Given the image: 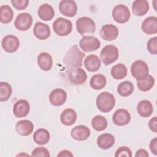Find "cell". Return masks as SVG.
<instances>
[{"label":"cell","instance_id":"cell-1","mask_svg":"<svg viewBox=\"0 0 157 157\" xmlns=\"http://www.w3.org/2000/svg\"><path fill=\"white\" fill-rule=\"evenodd\" d=\"M85 56V54L80 50L78 46L74 45L66 52L63 62L69 69L74 67H79L82 66V61Z\"/></svg>","mask_w":157,"mask_h":157},{"label":"cell","instance_id":"cell-2","mask_svg":"<svg viewBox=\"0 0 157 157\" xmlns=\"http://www.w3.org/2000/svg\"><path fill=\"white\" fill-rule=\"evenodd\" d=\"M115 99L114 96L109 92L100 93L96 98V106L102 112H109L114 107Z\"/></svg>","mask_w":157,"mask_h":157},{"label":"cell","instance_id":"cell-3","mask_svg":"<svg viewBox=\"0 0 157 157\" xmlns=\"http://www.w3.org/2000/svg\"><path fill=\"white\" fill-rule=\"evenodd\" d=\"M76 28L78 33L82 36H85L94 33L96 29V25L94 21L91 18L83 17L77 20Z\"/></svg>","mask_w":157,"mask_h":157},{"label":"cell","instance_id":"cell-4","mask_svg":"<svg viewBox=\"0 0 157 157\" xmlns=\"http://www.w3.org/2000/svg\"><path fill=\"white\" fill-rule=\"evenodd\" d=\"M54 32L59 36L69 35L72 29V22L66 18L59 17L56 18L53 23Z\"/></svg>","mask_w":157,"mask_h":157},{"label":"cell","instance_id":"cell-5","mask_svg":"<svg viewBox=\"0 0 157 157\" xmlns=\"http://www.w3.org/2000/svg\"><path fill=\"white\" fill-rule=\"evenodd\" d=\"M119 56L118 50L115 45L105 46L100 53V58L105 65H109L115 62Z\"/></svg>","mask_w":157,"mask_h":157},{"label":"cell","instance_id":"cell-6","mask_svg":"<svg viewBox=\"0 0 157 157\" xmlns=\"http://www.w3.org/2000/svg\"><path fill=\"white\" fill-rule=\"evenodd\" d=\"M131 73L137 80H143L148 75L149 68L145 61L137 60L131 66Z\"/></svg>","mask_w":157,"mask_h":157},{"label":"cell","instance_id":"cell-7","mask_svg":"<svg viewBox=\"0 0 157 157\" xmlns=\"http://www.w3.org/2000/svg\"><path fill=\"white\" fill-rule=\"evenodd\" d=\"M112 15L113 20L116 22L119 23H124L129 20L131 13L126 6L118 4L113 9Z\"/></svg>","mask_w":157,"mask_h":157},{"label":"cell","instance_id":"cell-8","mask_svg":"<svg viewBox=\"0 0 157 157\" xmlns=\"http://www.w3.org/2000/svg\"><path fill=\"white\" fill-rule=\"evenodd\" d=\"M80 47L85 52H93L98 50L100 46V41L91 36H83L79 42Z\"/></svg>","mask_w":157,"mask_h":157},{"label":"cell","instance_id":"cell-9","mask_svg":"<svg viewBox=\"0 0 157 157\" xmlns=\"http://www.w3.org/2000/svg\"><path fill=\"white\" fill-rule=\"evenodd\" d=\"M68 78L72 84L81 85L86 80L87 75L82 68L74 67L69 69Z\"/></svg>","mask_w":157,"mask_h":157},{"label":"cell","instance_id":"cell-10","mask_svg":"<svg viewBox=\"0 0 157 157\" xmlns=\"http://www.w3.org/2000/svg\"><path fill=\"white\" fill-rule=\"evenodd\" d=\"M33 23L32 16L28 13L18 14L15 20V26L20 31H26L30 28Z\"/></svg>","mask_w":157,"mask_h":157},{"label":"cell","instance_id":"cell-11","mask_svg":"<svg viewBox=\"0 0 157 157\" xmlns=\"http://www.w3.org/2000/svg\"><path fill=\"white\" fill-rule=\"evenodd\" d=\"M59 9L63 15L72 17L77 12V6L74 1L62 0L59 4Z\"/></svg>","mask_w":157,"mask_h":157},{"label":"cell","instance_id":"cell-12","mask_svg":"<svg viewBox=\"0 0 157 157\" xmlns=\"http://www.w3.org/2000/svg\"><path fill=\"white\" fill-rule=\"evenodd\" d=\"M118 28L112 24H106L100 29L101 37L105 40L111 41L115 40L118 36Z\"/></svg>","mask_w":157,"mask_h":157},{"label":"cell","instance_id":"cell-13","mask_svg":"<svg viewBox=\"0 0 157 157\" xmlns=\"http://www.w3.org/2000/svg\"><path fill=\"white\" fill-rule=\"evenodd\" d=\"M1 45L6 52L13 53L18 50L20 45V41L13 35H7L2 39Z\"/></svg>","mask_w":157,"mask_h":157},{"label":"cell","instance_id":"cell-14","mask_svg":"<svg viewBox=\"0 0 157 157\" xmlns=\"http://www.w3.org/2000/svg\"><path fill=\"white\" fill-rule=\"evenodd\" d=\"M66 92L61 88H56L52 91L49 95L50 103L54 106H60L66 101Z\"/></svg>","mask_w":157,"mask_h":157},{"label":"cell","instance_id":"cell-15","mask_svg":"<svg viewBox=\"0 0 157 157\" xmlns=\"http://www.w3.org/2000/svg\"><path fill=\"white\" fill-rule=\"evenodd\" d=\"M131 115L128 110L120 109L116 110L112 117L113 123L117 126H124L129 123Z\"/></svg>","mask_w":157,"mask_h":157},{"label":"cell","instance_id":"cell-16","mask_svg":"<svg viewBox=\"0 0 157 157\" xmlns=\"http://www.w3.org/2000/svg\"><path fill=\"white\" fill-rule=\"evenodd\" d=\"M30 110V105L28 102L25 99L17 101L13 105V112L17 118L26 117Z\"/></svg>","mask_w":157,"mask_h":157},{"label":"cell","instance_id":"cell-17","mask_svg":"<svg viewBox=\"0 0 157 157\" xmlns=\"http://www.w3.org/2000/svg\"><path fill=\"white\" fill-rule=\"evenodd\" d=\"M33 33L37 39L40 40H45L50 36V29L47 24L38 21L34 25Z\"/></svg>","mask_w":157,"mask_h":157},{"label":"cell","instance_id":"cell-18","mask_svg":"<svg viewBox=\"0 0 157 157\" xmlns=\"http://www.w3.org/2000/svg\"><path fill=\"white\" fill-rule=\"evenodd\" d=\"M71 135L75 140L82 141L86 140L90 137V130L86 126L78 125L71 129Z\"/></svg>","mask_w":157,"mask_h":157},{"label":"cell","instance_id":"cell-19","mask_svg":"<svg viewBox=\"0 0 157 157\" xmlns=\"http://www.w3.org/2000/svg\"><path fill=\"white\" fill-rule=\"evenodd\" d=\"M34 125L33 123L28 120H20L15 125L16 132L21 136H28L32 133Z\"/></svg>","mask_w":157,"mask_h":157},{"label":"cell","instance_id":"cell-20","mask_svg":"<svg viewBox=\"0 0 157 157\" xmlns=\"http://www.w3.org/2000/svg\"><path fill=\"white\" fill-rule=\"evenodd\" d=\"M141 28L147 34L157 33V18L154 16L146 18L142 23Z\"/></svg>","mask_w":157,"mask_h":157},{"label":"cell","instance_id":"cell-21","mask_svg":"<svg viewBox=\"0 0 157 157\" xmlns=\"http://www.w3.org/2000/svg\"><path fill=\"white\" fill-rule=\"evenodd\" d=\"M115 143V138L113 135L109 133L101 134L97 139L98 146L103 150L110 148Z\"/></svg>","mask_w":157,"mask_h":157},{"label":"cell","instance_id":"cell-22","mask_svg":"<svg viewBox=\"0 0 157 157\" xmlns=\"http://www.w3.org/2000/svg\"><path fill=\"white\" fill-rule=\"evenodd\" d=\"M149 10V3L146 0H136L132 3V10L137 16L145 15Z\"/></svg>","mask_w":157,"mask_h":157},{"label":"cell","instance_id":"cell-23","mask_svg":"<svg viewBox=\"0 0 157 157\" xmlns=\"http://www.w3.org/2000/svg\"><path fill=\"white\" fill-rule=\"evenodd\" d=\"M37 64L42 70L49 71L53 65L52 57L48 53L42 52L37 56Z\"/></svg>","mask_w":157,"mask_h":157},{"label":"cell","instance_id":"cell-24","mask_svg":"<svg viewBox=\"0 0 157 157\" xmlns=\"http://www.w3.org/2000/svg\"><path fill=\"white\" fill-rule=\"evenodd\" d=\"M84 66L90 72H96L101 67V61L96 55H90L84 60Z\"/></svg>","mask_w":157,"mask_h":157},{"label":"cell","instance_id":"cell-25","mask_svg":"<svg viewBox=\"0 0 157 157\" xmlns=\"http://www.w3.org/2000/svg\"><path fill=\"white\" fill-rule=\"evenodd\" d=\"M138 113L142 117H149L153 112V107L150 101L147 99L140 101L137 106Z\"/></svg>","mask_w":157,"mask_h":157},{"label":"cell","instance_id":"cell-26","mask_svg":"<svg viewBox=\"0 0 157 157\" xmlns=\"http://www.w3.org/2000/svg\"><path fill=\"white\" fill-rule=\"evenodd\" d=\"M60 119L61 123L65 126L72 125L77 120L76 112L71 108L63 110L61 114Z\"/></svg>","mask_w":157,"mask_h":157},{"label":"cell","instance_id":"cell-27","mask_svg":"<svg viewBox=\"0 0 157 157\" xmlns=\"http://www.w3.org/2000/svg\"><path fill=\"white\" fill-rule=\"evenodd\" d=\"M37 13L39 18L42 20L49 21L53 18L55 11L52 6L50 4H43L39 7Z\"/></svg>","mask_w":157,"mask_h":157},{"label":"cell","instance_id":"cell-28","mask_svg":"<svg viewBox=\"0 0 157 157\" xmlns=\"http://www.w3.org/2000/svg\"><path fill=\"white\" fill-rule=\"evenodd\" d=\"M33 140L38 145H45L50 140V134L45 129H39L33 134Z\"/></svg>","mask_w":157,"mask_h":157},{"label":"cell","instance_id":"cell-29","mask_svg":"<svg viewBox=\"0 0 157 157\" xmlns=\"http://www.w3.org/2000/svg\"><path fill=\"white\" fill-rule=\"evenodd\" d=\"M107 83L106 77L102 74H97L93 75L90 81V86L96 90H101L105 87Z\"/></svg>","mask_w":157,"mask_h":157},{"label":"cell","instance_id":"cell-30","mask_svg":"<svg viewBox=\"0 0 157 157\" xmlns=\"http://www.w3.org/2000/svg\"><path fill=\"white\" fill-rule=\"evenodd\" d=\"M13 17V12L12 8L7 5H2L0 7V21L2 23L10 22Z\"/></svg>","mask_w":157,"mask_h":157},{"label":"cell","instance_id":"cell-31","mask_svg":"<svg viewBox=\"0 0 157 157\" xmlns=\"http://www.w3.org/2000/svg\"><path fill=\"white\" fill-rule=\"evenodd\" d=\"M111 75L113 78L120 80L124 78L127 75V68L126 66L121 63H118L113 66L111 69Z\"/></svg>","mask_w":157,"mask_h":157},{"label":"cell","instance_id":"cell-32","mask_svg":"<svg viewBox=\"0 0 157 157\" xmlns=\"http://www.w3.org/2000/svg\"><path fill=\"white\" fill-rule=\"evenodd\" d=\"M117 91L121 96H129L134 91V85L129 81H124L118 85Z\"/></svg>","mask_w":157,"mask_h":157},{"label":"cell","instance_id":"cell-33","mask_svg":"<svg viewBox=\"0 0 157 157\" xmlns=\"http://www.w3.org/2000/svg\"><path fill=\"white\" fill-rule=\"evenodd\" d=\"M155 84V79L151 75H148L143 80H137V85L139 90L142 91H149Z\"/></svg>","mask_w":157,"mask_h":157},{"label":"cell","instance_id":"cell-34","mask_svg":"<svg viewBox=\"0 0 157 157\" xmlns=\"http://www.w3.org/2000/svg\"><path fill=\"white\" fill-rule=\"evenodd\" d=\"M91 126L95 130L101 131L107 128V121L104 117L101 115H98L92 119Z\"/></svg>","mask_w":157,"mask_h":157},{"label":"cell","instance_id":"cell-35","mask_svg":"<svg viewBox=\"0 0 157 157\" xmlns=\"http://www.w3.org/2000/svg\"><path fill=\"white\" fill-rule=\"evenodd\" d=\"M12 94V87L9 83L5 82H0V101H7Z\"/></svg>","mask_w":157,"mask_h":157},{"label":"cell","instance_id":"cell-36","mask_svg":"<svg viewBox=\"0 0 157 157\" xmlns=\"http://www.w3.org/2000/svg\"><path fill=\"white\" fill-rule=\"evenodd\" d=\"M147 49L148 52L153 54H157V37H154L149 39L147 42Z\"/></svg>","mask_w":157,"mask_h":157},{"label":"cell","instance_id":"cell-37","mask_svg":"<svg viewBox=\"0 0 157 157\" xmlns=\"http://www.w3.org/2000/svg\"><path fill=\"white\" fill-rule=\"evenodd\" d=\"M32 156H44L49 157L50 156L48 150L44 147H37L33 150L31 153Z\"/></svg>","mask_w":157,"mask_h":157},{"label":"cell","instance_id":"cell-38","mask_svg":"<svg viewBox=\"0 0 157 157\" xmlns=\"http://www.w3.org/2000/svg\"><path fill=\"white\" fill-rule=\"evenodd\" d=\"M115 157H121V156H128L131 157L132 156V153L131 150L125 146L120 147L118 148L115 153Z\"/></svg>","mask_w":157,"mask_h":157},{"label":"cell","instance_id":"cell-39","mask_svg":"<svg viewBox=\"0 0 157 157\" xmlns=\"http://www.w3.org/2000/svg\"><path fill=\"white\" fill-rule=\"evenodd\" d=\"M12 6L17 10H23L26 9L29 4L28 0H12Z\"/></svg>","mask_w":157,"mask_h":157},{"label":"cell","instance_id":"cell-40","mask_svg":"<svg viewBox=\"0 0 157 157\" xmlns=\"http://www.w3.org/2000/svg\"><path fill=\"white\" fill-rule=\"evenodd\" d=\"M148 126L150 129L154 132H157V117H154L153 118H151L148 122Z\"/></svg>","mask_w":157,"mask_h":157},{"label":"cell","instance_id":"cell-41","mask_svg":"<svg viewBox=\"0 0 157 157\" xmlns=\"http://www.w3.org/2000/svg\"><path fill=\"white\" fill-rule=\"evenodd\" d=\"M150 151L155 155H157V139L155 137L151 140L149 145Z\"/></svg>","mask_w":157,"mask_h":157},{"label":"cell","instance_id":"cell-42","mask_svg":"<svg viewBox=\"0 0 157 157\" xmlns=\"http://www.w3.org/2000/svg\"><path fill=\"white\" fill-rule=\"evenodd\" d=\"M135 156L136 157H148L149 154L145 149L140 148L136 151L135 154Z\"/></svg>","mask_w":157,"mask_h":157},{"label":"cell","instance_id":"cell-43","mask_svg":"<svg viewBox=\"0 0 157 157\" xmlns=\"http://www.w3.org/2000/svg\"><path fill=\"white\" fill-rule=\"evenodd\" d=\"M58 157L61 156V157H64V156H73V154L69 150H64L61 151L57 155Z\"/></svg>","mask_w":157,"mask_h":157}]
</instances>
